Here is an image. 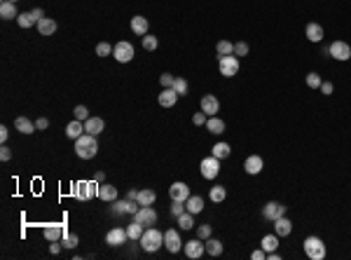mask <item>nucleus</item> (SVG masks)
<instances>
[{"label":"nucleus","mask_w":351,"mask_h":260,"mask_svg":"<svg viewBox=\"0 0 351 260\" xmlns=\"http://www.w3.org/2000/svg\"><path fill=\"white\" fill-rule=\"evenodd\" d=\"M75 153H78V157H82V160H92V157H96V153H98L96 136L84 131L80 139H75Z\"/></svg>","instance_id":"obj_1"},{"label":"nucleus","mask_w":351,"mask_h":260,"mask_svg":"<svg viewBox=\"0 0 351 260\" xmlns=\"http://www.w3.org/2000/svg\"><path fill=\"white\" fill-rule=\"evenodd\" d=\"M138 241H140V246H143V251L155 253V251H159L164 246V235L157 227H145V232L140 235Z\"/></svg>","instance_id":"obj_2"},{"label":"nucleus","mask_w":351,"mask_h":260,"mask_svg":"<svg viewBox=\"0 0 351 260\" xmlns=\"http://www.w3.org/2000/svg\"><path fill=\"white\" fill-rule=\"evenodd\" d=\"M304 256L309 260H323L326 258V244H323V239L321 237H314L309 235L304 239Z\"/></svg>","instance_id":"obj_3"},{"label":"nucleus","mask_w":351,"mask_h":260,"mask_svg":"<svg viewBox=\"0 0 351 260\" xmlns=\"http://www.w3.org/2000/svg\"><path fill=\"white\" fill-rule=\"evenodd\" d=\"M218 68H220L222 78H234V75L239 73V57H236V54L218 57Z\"/></svg>","instance_id":"obj_4"},{"label":"nucleus","mask_w":351,"mask_h":260,"mask_svg":"<svg viewBox=\"0 0 351 260\" xmlns=\"http://www.w3.org/2000/svg\"><path fill=\"white\" fill-rule=\"evenodd\" d=\"M199 169H201V176L206 178V180H213V178H218V174H220V160H218L215 155L204 157Z\"/></svg>","instance_id":"obj_5"},{"label":"nucleus","mask_w":351,"mask_h":260,"mask_svg":"<svg viewBox=\"0 0 351 260\" xmlns=\"http://www.w3.org/2000/svg\"><path fill=\"white\" fill-rule=\"evenodd\" d=\"M96 192H98V183H96V180H94V183L80 180V183H75V185H73V197H78V200H82V201L92 200Z\"/></svg>","instance_id":"obj_6"},{"label":"nucleus","mask_w":351,"mask_h":260,"mask_svg":"<svg viewBox=\"0 0 351 260\" xmlns=\"http://www.w3.org/2000/svg\"><path fill=\"white\" fill-rule=\"evenodd\" d=\"M328 54L337 61H349L351 59V45H347L344 40H335V42L328 47Z\"/></svg>","instance_id":"obj_7"},{"label":"nucleus","mask_w":351,"mask_h":260,"mask_svg":"<svg viewBox=\"0 0 351 260\" xmlns=\"http://www.w3.org/2000/svg\"><path fill=\"white\" fill-rule=\"evenodd\" d=\"M113 57H115L119 63H129V61L134 59V45H131V42H127V40L117 42L115 47H113Z\"/></svg>","instance_id":"obj_8"},{"label":"nucleus","mask_w":351,"mask_h":260,"mask_svg":"<svg viewBox=\"0 0 351 260\" xmlns=\"http://www.w3.org/2000/svg\"><path fill=\"white\" fill-rule=\"evenodd\" d=\"M134 220L140 223L143 227H152V225L157 223V211L152 206H140L138 211L134 213Z\"/></svg>","instance_id":"obj_9"},{"label":"nucleus","mask_w":351,"mask_h":260,"mask_svg":"<svg viewBox=\"0 0 351 260\" xmlns=\"http://www.w3.org/2000/svg\"><path fill=\"white\" fill-rule=\"evenodd\" d=\"M164 246H166L169 253H178L180 248L185 246L180 235H178V230H166V232H164Z\"/></svg>","instance_id":"obj_10"},{"label":"nucleus","mask_w":351,"mask_h":260,"mask_svg":"<svg viewBox=\"0 0 351 260\" xmlns=\"http://www.w3.org/2000/svg\"><path fill=\"white\" fill-rule=\"evenodd\" d=\"M185 256L187 258H201V256H204V253H206V244H204V239H190V241H185Z\"/></svg>","instance_id":"obj_11"},{"label":"nucleus","mask_w":351,"mask_h":260,"mask_svg":"<svg viewBox=\"0 0 351 260\" xmlns=\"http://www.w3.org/2000/svg\"><path fill=\"white\" fill-rule=\"evenodd\" d=\"M127 239H129V235L124 227H113V230L105 235V244H108V246H122V244H127Z\"/></svg>","instance_id":"obj_12"},{"label":"nucleus","mask_w":351,"mask_h":260,"mask_svg":"<svg viewBox=\"0 0 351 260\" xmlns=\"http://www.w3.org/2000/svg\"><path fill=\"white\" fill-rule=\"evenodd\" d=\"M262 216L267 218V220H276V218H281V216H286V206L281 204V201H267L265 204V209H262Z\"/></svg>","instance_id":"obj_13"},{"label":"nucleus","mask_w":351,"mask_h":260,"mask_svg":"<svg viewBox=\"0 0 351 260\" xmlns=\"http://www.w3.org/2000/svg\"><path fill=\"white\" fill-rule=\"evenodd\" d=\"M192 192H190V188H187V183H183V180H176L174 185L169 188V197L174 201H187V197H190Z\"/></svg>","instance_id":"obj_14"},{"label":"nucleus","mask_w":351,"mask_h":260,"mask_svg":"<svg viewBox=\"0 0 351 260\" xmlns=\"http://www.w3.org/2000/svg\"><path fill=\"white\" fill-rule=\"evenodd\" d=\"M201 110L206 113V115H218L220 113V101H218V96H213V94H206V96H201Z\"/></svg>","instance_id":"obj_15"},{"label":"nucleus","mask_w":351,"mask_h":260,"mask_svg":"<svg viewBox=\"0 0 351 260\" xmlns=\"http://www.w3.org/2000/svg\"><path fill=\"white\" fill-rule=\"evenodd\" d=\"M244 169L246 174H251V176H257L262 169H265V162H262V157L260 155H248L244 162Z\"/></svg>","instance_id":"obj_16"},{"label":"nucleus","mask_w":351,"mask_h":260,"mask_svg":"<svg viewBox=\"0 0 351 260\" xmlns=\"http://www.w3.org/2000/svg\"><path fill=\"white\" fill-rule=\"evenodd\" d=\"M157 101H159V106H162V108H174L176 101H178V92H176L174 87H164Z\"/></svg>","instance_id":"obj_17"},{"label":"nucleus","mask_w":351,"mask_h":260,"mask_svg":"<svg viewBox=\"0 0 351 260\" xmlns=\"http://www.w3.org/2000/svg\"><path fill=\"white\" fill-rule=\"evenodd\" d=\"M96 197L103 201H115L117 200V188L115 185H110V183H98V192H96Z\"/></svg>","instance_id":"obj_18"},{"label":"nucleus","mask_w":351,"mask_h":260,"mask_svg":"<svg viewBox=\"0 0 351 260\" xmlns=\"http://www.w3.org/2000/svg\"><path fill=\"white\" fill-rule=\"evenodd\" d=\"M304 36H307V40H309V42H316V45H318V42L323 40V26L314 24V21H312V24H307V28H304Z\"/></svg>","instance_id":"obj_19"},{"label":"nucleus","mask_w":351,"mask_h":260,"mask_svg":"<svg viewBox=\"0 0 351 260\" xmlns=\"http://www.w3.org/2000/svg\"><path fill=\"white\" fill-rule=\"evenodd\" d=\"M35 26H38V33H40V36H54V33H57V21H54L52 17L40 19Z\"/></svg>","instance_id":"obj_20"},{"label":"nucleus","mask_w":351,"mask_h":260,"mask_svg":"<svg viewBox=\"0 0 351 260\" xmlns=\"http://www.w3.org/2000/svg\"><path fill=\"white\" fill-rule=\"evenodd\" d=\"M84 122H80V120H73V122H68V124H66V136H68V139H73V141H75V139H80L82 134H84Z\"/></svg>","instance_id":"obj_21"},{"label":"nucleus","mask_w":351,"mask_h":260,"mask_svg":"<svg viewBox=\"0 0 351 260\" xmlns=\"http://www.w3.org/2000/svg\"><path fill=\"white\" fill-rule=\"evenodd\" d=\"M274 232H276L279 237H288L292 232V223L286 218V216H281V218L274 220Z\"/></svg>","instance_id":"obj_22"},{"label":"nucleus","mask_w":351,"mask_h":260,"mask_svg":"<svg viewBox=\"0 0 351 260\" xmlns=\"http://www.w3.org/2000/svg\"><path fill=\"white\" fill-rule=\"evenodd\" d=\"M131 31H134L136 36H148V19H145L143 14H136V17L131 19Z\"/></svg>","instance_id":"obj_23"},{"label":"nucleus","mask_w":351,"mask_h":260,"mask_svg":"<svg viewBox=\"0 0 351 260\" xmlns=\"http://www.w3.org/2000/svg\"><path fill=\"white\" fill-rule=\"evenodd\" d=\"M185 209L190 213H201L204 211V197L201 195H190L185 201Z\"/></svg>","instance_id":"obj_24"},{"label":"nucleus","mask_w":351,"mask_h":260,"mask_svg":"<svg viewBox=\"0 0 351 260\" xmlns=\"http://www.w3.org/2000/svg\"><path fill=\"white\" fill-rule=\"evenodd\" d=\"M155 200H157L155 190H150V188L138 190V197H136V201H138L140 206H152V204H155Z\"/></svg>","instance_id":"obj_25"},{"label":"nucleus","mask_w":351,"mask_h":260,"mask_svg":"<svg viewBox=\"0 0 351 260\" xmlns=\"http://www.w3.org/2000/svg\"><path fill=\"white\" fill-rule=\"evenodd\" d=\"M63 235H66L63 225H47L45 227V239L47 241H58Z\"/></svg>","instance_id":"obj_26"},{"label":"nucleus","mask_w":351,"mask_h":260,"mask_svg":"<svg viewBox=\"0 0 351 260\" xmlns=\"http://www.w3.org/2000/svg\"><path fill=\"white\" fill-rule=\"evenodd\" d=\"M0 17H2V19H17V17H19V12H17V2L2 0V5H0Z\"/></svg>","instance_id":"obj_27"},{"label":"nucleus","mask_w":351,"mask_h":260,"mask_svg":"<svg viewBox=\"0 0 351 260\" xmlns=\"http://www.w3.org/2000/svg\"><path fill=\"white\" fill-rule=\"evenodd\" d=\"M14 127H17V131H21V134H33V131H38L35 122H31V120L23 118V115L14 120Z\"/></svg>","instance_id":"obj_28"},{"label":"nucleus","mask_w":351,"mask_h":260,"mask_svg":"<svg viewBox=\"0 0 351 260\" xmlns=\"http://www.w3.org/2000/svg\"><path fill=\"white\" fill-rule=\"evenodd\" d=\"M105 122L101 118H89L87 122H84V129H87V134H94V136H98L101 131H103Z\"/></svg>","instance_id":"obj_29"},{"label":"nucleus","mask_w":351,"mask_h":260,"mask_svg":"<svg viewBox=\"0 0 351 260\" xmlns=\"http://www.w3.org/2000/svg\"><path fill=\"white\" fill-rule=\"evenodd\" d=\"M279 239H281V237L276 235V232H272V235H265V237H262V241H260V246L265 248L267 253H272V251H276V248H279Z\"/></svg>","instance_id":"obj_30"},{"label":"nucleus","mask_w":351,"mask_h":260,"mask_svg":"<svg viewBox=\"0 0 351 260\" xmlns=\"http://www.w3.org/2000/svg\"><path fill=\"white\" fill-rule=\"evenodd\" d=\"M206 129H209L211 134H222V131H225V122H222L218 115H211V118L206 120Z\"/></svg>","instance_id":"obj_31"},{"label":"nucleus","mask_w":351,"mask_h":260,"mask_svg":"<svg viewBox=\"0 0 351 260\" xmlns=\"http://www.w3.org/2000/svg\"><path fill=\"white\" fill-rule=\"evenodd\" d=\"M204 244H206V253H209V256H220L222 253V241L220 239L209 237V239H204Z\"/></svg>","instance_id":"obj_32"},{"label":"nucleus","mask_w":351,"mask_h":260,"mask_svg":"<svg viewBox=\"0 0 351 260\" xmlns=\"http://www.w3.org/2000/svg\"><path fill=\"white\" fill-rule=\"evenodd\" d=\"M209 197L213 204H222L225 201V197H227V190L222 188V185H213V188L209 190Z\"/></svg>","instance_id":"obj_33"},{"label":"nucleus","mask_w":351,"mask_h":260,"mask_svg":"<svg viewBox=\"0 0 351 260\" xmlns=\"http://www.w3.org/2000/svg\"><path fill=\"white\" fill-rule=\"evenodd\" d=\"M192 216H195V213H190L185 209V211L178 216V227H180V230H192V227H195V218H192Z\"/></svg>","instance_id":"obj_34"},{"label":"nucleus","mask_w":351,"mask_h":260,"mask_svg":"<svg viewBox=\"0 0 351 260\" xmlns=\"http://www.w3.org/2000/svg\"><path fill=\"white\" fill-rule=\"evenodd\" d=\"M230 153H232V148H230L227 143H215V145H213V150H211V155H215L218 160H225V157H230Z\"/></svg>","instance_id":"obj_35"},{"label":"nucleus","mask_w":351,"mask_h":260,"mask_svg":"<svg viewBox=\"0 0 351 260\" xmlns=\"http://www.w3.org/2000/svg\"><path fill=\"white\" fill-rule=\"evenodd\" d=\"M145 232V227L140 223H136V220H131L129 223V227H127V235H129V239H140V235Z\"/></svg>","instance_id":"obj_36"},{"label":"nucleus","mask_w":351,"mask_h":260,"mask_svg":"<svg viewBox=\"0 0 351 260\" xmlns=\"http://www.w3.org/2000/svg\"><path fill=\"white\" fill-rule=\"evenodd\" d=\"M215 52H218V57H227V54H234V45L230 40H220L218 45H215Z\"/></svg>","instance_id":"obj_37"},{"label":"nucleus","mask_w":351,"mask_h":260,"mask_svg":"<svg viewBox=\"0 0 351 260\" xmlns=\"http://www.w3.org/2000/svg\"><path fill=\"white\" fill-rule=\"evenodd\" d=\"M17 24L21 26V28H31V26L35 24L33 14H31V12H19V17H17Z\"/></svg>","instance_id":"obj_38"},{"label":"nucleus","mask_w":351,"mask_h":260,"mask_svg":"<svg viewBox=\"0 0 351 260\" xmlns=\"http://www.w3.org/2000/svg\"><path fill=\"white\" fill-rule=\"evenodd\" d=\"M321 84H323V80H321V75L318 73H307V87L309 89H321Z\"/></svg>","instance_id":"obj_39"},{"label":"nucleus","mask_w":351,"mask_h":260,"mask_svg":"<svg viewBox=\"0 0 351 260\" xmlns=\"http://www.w3.org/2000/svg\"><path fill=\"white\" fill-rule=\"evenodd\" d=\"M157 47H159V40H157V38L150 36V33H148V36H143V49H148V52H155Z\"/></svg>","instance_id":"obj_40"},{"label":"nucleus","mask_w":351,"mask_h":260,"mask_svg":"<svg viewBox=\"0 0 351 260\" xmlns=\"http://www.w3.org/2000/svg\"><path fill=\"white\" fill-rule=\"evenodd\" d=\"M174 89L178 92V96H185L187 94V80H185V78H176V80H174Z\"/></svg>","instance_id":"obj_41"},{"label":"nucleus","mask_w":351,"mask_h":260,"mask_svg":"<svg viewBox=\"0 0 351 260\" xmlns=\"http://www.w3.org/2000/svg\"><path fill=\"white\" fill-rule=\"evenodd\" d=\"M73 115H75V120H80V122H87V120H89V110H87V106H75Z\"/></svg>","instance_id":"obj_42"},{"label":"nucleus","mask_w":351,"mask_h":260,"mask_svg":"<svg viewBox=\"0 0 351 260\" xmlns=\"http://www.w3.org/2000/svg\"><path fill=\"white\" fill-rule=\"evenodd\" d=\"M206 120H209V115H206L204 110H199V113L192 115V124H195V127H206Z\"/></svg>","instance_id":"obj_43"},{"label":"nucleus","mask_w":351,"mask_h":260,"mask_svg":"<svg viewBox=\"0 0 351 260\" xmlns=\"http://www.w3.org/2000/svg\"><path fill=\"white\" fill-rule=\"evenodd\" d=\"M78 241H80V239H78V235H68V232H66L61 244H63L66 248H75V246H78Z\"/></svg>","instance_id":"obj_44"},{"label":"nucleus","mask_w":351,"mask_h":260,"mask_svg":"<svg viewBox=\"0 0 351 260\" xmlns=\"http://www.w3.org/2000/svg\"><path fill=\"white\" fill-rule=\"evenodd\" d=\"M96 54H98V57H108V54H113V45H108V42H98V45H96Z\"/></svg>","instance_id":"obj_45"},{"label":"nucleus","mask_w":351,"mask_h":260,"mask_svg":"<svg viewBox=\"0 0 351 260\" xmlns=\"http://www.w3.org/2000/svg\"><path fill=\"white\" fill-rule=\"evenodd\" d=\"M174 75H171V73H162V75H159V84H162V87H174Z\"/></svg>","instance_id":"obj_46"},{"label":"nucleus","mask_w":351,"mask_h":260,"mask_svg":"<svg viewBox=\"0 0 351 260\" xmlns=\"http://www.w3.org/2000/svg\"><path fill=\"white\" fill-rule=\"evenodd\" d=\"M211 232H213V230H211V225H199V227H197V237H199V239H209Z\"/></svg>","instance_id":"obj_47"},{"label":"nucleus","mask_w":351,"mask_h":260,"mask_svg":"<svg viewBox=\"0 0 351 260\" xmlns=\"http://www.w3.org/2000/svg\"><path fill=\"white\" fill-rule=\"evenodd\" d=\"M234 54L236 57H246L248 54V45L246 42H234Z\"/></svg>","instance_id":"obj_48"},{"label":"nucleus","mask_w":351,"mask_h":260,"mask_svg":"<svg viewBox=\"0 0 351 260\" xmlns=\"http://www.w3.org/2000/svg\"><path fill=\"white\" fill-rule=\"evenodd\" d=\"M185 211V201H174V206H171V213H174L176 218L180 216V213Z\"/></svg>","instance_id":"obj_49"},{"label":"nucleus","mask_w":351,"mask_h":260,"mask_svg":"<svg viewBox=\"0 0 351 260\" xmlns=\"http://www.w3.org/2000/svg\"><path fill=\"white\" fill-rule=\"evenodd\" d=\"M0 160H2V162H10V160H12V150L7 148V145H2V148H0Z\"/></svg>","instance_id":"obj_50"},{"label":"nucleus","mask_w":351,"mask_h":260,"mask_svg":"<svg viewBox=\"0 0 351 260\" xmlns=\"http://www.w3.org/2000/svg\"><path fill=\"white\" fill-rule=\"evenodd\" d=\"M251 258L253 260H265L267 258V251H265V248H255V251L251 253Z\"/></svg>","instance_id":"obj_51"},{"label":"nucleus","mask_w":351,"mask_h":260,"mask_svg":"<svg viewBox=\"0 0 351 260\" xmlns=\"http://www.w3.org/2000/svg\"><path fill=\"white\" fill-rule=\"evenodd\" d=\"M332 92H335V87H332V82H323V84H321V94L330 96Z\"/></svg>","instance_id":"obj_52"},{"label":"nucleus","mask_w":351,"mask_h":260,"mask_svg":"<svg viewBox=\"0 0 351 260\" xmlns=\"http://www.w3.org/2000/svg\"><path fill=\"white\" fill-rule=\"evenodd\" d=\"M35 127H38V131H42L49 127V122H47V118H38L35 120Z\"/></svg>","instance_id":"obj_53"},{"label":"nucleus","mask_w":351,"mask_h":260,"mask_svg":"<svg viewBox=\"0 0 351 260\" xmlns=\"http://www.w3.org/2000/svg\"><path fill=\"white\" fill-rule=\"evenodd\" d=\"M127 206H129V200H127V201H117V204H115V211H117V213H127Z\"/></svg>","instance_id":"obj_54"},{"label":"nucleus","mask_w":351,"mask_h":260,"mask_svg":"<svg viewBox=\"0 0 351 260\" xmlns=\"http://www.w3.org/2000/svg\"><path fill=\"white\" fill-rule=\"evenodd\" d=\"M7 139H10V131H7V127L2 124V127H0V141H2V145H5V141H7Z\"/></svg>","instance_id":"obj_55"},{"label":"nucleus","mask_w":351,"mask_h":260,"mask_svg":"<svg viewBox=\"0 0 351 260\" xmlns=\"http://www.w3.org/2000/svg\"><path fill=\"white\" fill-rule=\"evenodd\" d=\"M31 14H33L35 24H38V21H40V19H45V12H42V10H40V7H35V10H33V12H31Z\"/></svg>","instance_id":"obj_56"},{"label":"nucleus","mask_w":351,"mask_h":260,"mask_svg":"<svg viewBox=\"0 0 351 260\" xmlns=\"http://www.w3.org/2000/svg\"><path fill=\"white\" fill-rule=\"evenodd\" d=\"M61 246H63V244H57V241H52V244H49V251H52V256H57L58 251H61Z\"/></svg>","instance_id":"obj_57"},{"label":"nucleus","mask_w":351,"mask_h":260,"mask_svg":"<svg viewBox=\"0 0 351 260\" xmlns=\"http://www.w3.org/2000/svg\"><path fill=\"white\" fill-rule=\"evenodd\" d=\"M94 180H96V183H103V180H105V174H103V171H96Z\"/></svg>","instance_id":"obj_58"},{"label":"nucleus","mask_w":351,"mask_h":260,"mask_svg":"<svg viewBox=\"0 0 351 260\" xmlns=\"http://www.w3.org/2000/svg\"><path fill=\"white\" fill-rule=\"evenodd\" d=\"M136 197H138V190H129L127 200H134V201H136Z\"/></svg>","instance_id":"obj_59"},{"label":"nucleus","mask_w":351,"mask_h":260,"mask_svg":"<svg viewBox=\"0 0 351 260\" xmlns=\"http://www.w3.org/2000/svg\"><path fill=\"white\" fill-rule=\"evenodd\" d=\"M10 2H17V0H10Z\"/></svg>","instance_id":"obj_60"}]
</instances>
